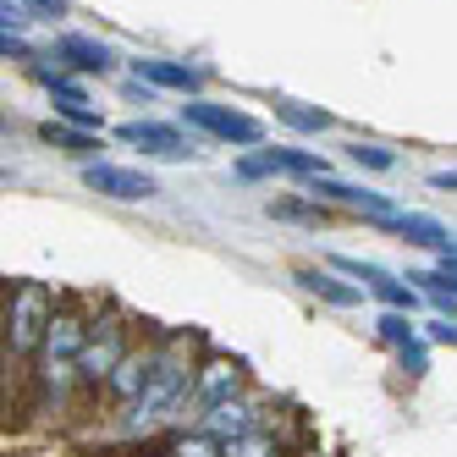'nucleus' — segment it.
Instances as JSON below:
<instances>
[{
	"instance_id": "412c9836",
	"label": "nucleus",
	"mask_w": 457,
	"mask_h": 457,
	"mask_svg": "<svg viewBox=\"0 0 457 457\" xmlns=\"http://www.w3.org/2000/svg\"><path fill=\"white\" fill-rule=\"evenodd\" d=\"M375 331H380V342H391V347L419 342V325H413V314H403V309H386V314L375 320Z\"/></svg>"
},
{
	"instance_id": "a878e982",
	"label": "nucleus",
	"mask_w": 457,
	"mask_h": 457,
	"mask_svg": "<svg viewBox=\"0 0 457 457\" xmlns=\"http://www.w3.org/2000/svg\"><path fill=\"white\" fill-rule=\"evenodd\" d=\"M28 22H34V12H28L22 0H6V6H0V34H22Z\"/></svg>"
},
{
	"instance_id": "bb28decb",
	"label": "nucleus",
	"mask_w": 457,
	"mask_h": 457,
	"mask_svg": "<svg viewBox=\"0 0 457 457\" xmlns=\"http://www.w3.org/2000/svg\"><path fill=\"white\" fill-rule=\"evenodd\" d=\"M397 364H403V375H424L430 370V353H424V342H408V347H397Z\"/></svg>"
},
{
	"instance_id": "7c9ffc66",
	"label": "nucleus",
	"mask_w": 457,
	"mask_h": 457,
	"mask_svg": "<svg viewBox=\"0 0 457 457\" xmlns=\"http://www.w3.org/2000/svg\"><path fill=\"white\" fill-rule=\"evenodd\" d=\"M430 187H441V193H457V171H436V177H430Z\"/></svg>"
},
{
	"instance_id": "ddd939ff",
	"label": "nucleus",
	"mask_w": 457,
	"mask_h": 457,
	"mask_svg": "<svg viewBox=\"0 0 457 457\" xmlns=\"http://www.w3.org/2000/svg\"><path fill=\"white\" fill-rule=\"evenodd\" d=\"M55 67H67V72H111L116 55H111V45L88 39V34H61L55 39Z\"/></svg>"
},
{
	"instance_id": "393cba45",
	"label": "nucleus",
	"mask_w": 457,
	"mask_h": 457,
	"mask_svg": "<svg viewBox=\"0 0 457 457\" xmlns=\"http://www.w3.org/2000/svg\"><path fill=\"white\" fill-rule=\"evenodd\" d=\"M375 298H380L386 309H403V314H419V287H403L397 276H391V281H380V287H375Z\"/></svg>"
},
{
	"instance_id": "0eeeda50",
	"label": "nucleus",
	"mask_w": 457,
	"mask_h": 457,
	"mask_svg": "<svg viewBox=\"0 0 457 457\" xmlns=\"http://www.w3.org/2000/svg\"><path fill=\"white\" fill-rule=\"evenodd\" d=\"M83 187L100 193V199H121V204H138V199H154L160 182L149 171H133V166H83Z\"/></svg>"
},
{
	"instance_id": "4468645a",
	"label": "nucleus",
	"mask_w": 457,
	"mask_h": 457,
	"mask_svg": "<svg viewBox=\"0 0 457 457\" xmlns=\"http://www.w3.org/2000/svg\"><path fill=\"white\" fill-rule=\"evenodd\" d=\"M380 226H391L403 243H419V248H436V253H452L457 248V237L446 232V226L436 220V215H413V210H397L391 220H380Z\"/></svg>"
},
{
	"instance_id": "1a4fd4ad",
	"label": "nucleus",
	"mask_w": 457,
	"mask_h": 457,
	"mask_svg": "<svg viewBox=\"0 0 457 457\" xmlns=\"http://www.w3.org/2000/svg\"><path fill=\"white\" fill-rule=\"evenodd\" d=\"M88 331H94V314H83L78 303L61 298V303H55V320H50V337H45V353H39V358H83Z\"/></svg>"
},
{
	"instance_id": "6ab92c4d",
	"label": "nucleus",
	"mask_w": 457,
	"mask_h": 457,
	"mask_svg": "<svg viewBox=\"0 0 457 457\" xmlns=\"http://www.w3.org/2000/svg\"><path fill=\"white\" fill-rule=\"evenodd\" d=\"M276 116L298 133H325L331 127V111H314V105H298V100H276Z\"/></svg>"
},
{
	"instance_id": "aec40b11",
	"label": "nucleus",
	"mask_w": 457,
	"mask_h": 457,
	"mask_svg": "<svg viewBox=\"0 0 457 457\" xmlns=\"http://www.w3.org/2000/svg\"><path fill=\"white\" fill-rule=\"evenodd\" d=\"M331 270H337V276H353V281H364L370 292H375L380 281H391L386 265H375V259H353V253H331Z\"/></svg>"
},
{
	"instance_id": "2f4dec72",
	"label": "nucleus",
	"mask_w": 457,
	"mask_h": 457,
	"mask_svg": "<svg viewBox=\"0 0 457 457\" xmlns=\"http://www.w3.org/2000/svg\"><path fill=\"white\" fill-rule=\"evenodd\" d=\"M292 457H325V452H292Z\"/></svg>"
},
{
	"instance_id": "b1692460",
	"label": "nucleus",
	"mask_w": 457,
	"mask_h": 457,
	"mask_svg": "<svg viewBox=\"0 0 457 457\" xmlns=\"http://www.w3.org/2000/svg\"><path fill=\"white\" fill-rule=\"evenodd\" d=\"M55 121L83 127V133H100V111H94L88 100H55Z\"/></svg>"
},
{
	"instance_id": "7ed1b4c3",
	"label": "nucleus",
	"mask_w": 457,
	"mask_h": 457,
	"mask_svg": "<svg viewBox=\"0 0 457 457\" xmlns=\"http://www.w3.org/2000/svg\"><path fill=\"white\" fill-rule=\"evenodd\" d=\"M182 121L199 127V133H210V138H220V144H243V149H253L259 138H265V127H259L253 116H243L232 105H215V100H187Z\"/></svg>"
},
{
	"instance_id": "5701e85b",
	"label": "nucleus",
	"mask_w": 457,
	"mask_h": 457,
	"mask_svg": "<svg viewBox=\"0 0 457 457\" xmlns=\"http://www.w3.org/2000/svg\"><path fill=\"white\" fill-rule=\"evenodd\" d=\"M270 215H276V220H303V226H320V220H325V204H320V199H270Z\"/></svg>"
},
{
	"instance_id": "f3484780",
	"label": "nucleus",
	"mask_w": 457,
	"mask_h": 457,
	"mask_svg": "<svg viewBox=\"0 0 457 457\" xmlns=\"http://www.w3.org/2000/svg\"><path fill=\"white\" fill-rule=\"evenodd\" d=\"M220 457H292V446L281 441L276 424H259V430H248V436H237V441H226Z\"/></svg>"
},
{
	"instance_id": "f8f14e48",
	"label": "nucleus",
	"mask_w": 457,
	"mask_h": 457,
	"mask_svg": "<svg viewBox=\"0 0 457 457\" xmlns=\"http://www.w3.org/2000/svg\"><path fill=\"white\" fill-rule=\"evenodd\" d=\"M121 144H138L144 154H160V160H182V154H193V138H182V127H171V121H127L121 133H116Z\"/></svg>"
},
{
	"instance_id": "6e6552de",
	"label": "nucleus",
	"mask_w": 457,
	"mask_h": 457,
	"mask_svg": "<svg viewBox=\"0 0 457 457\" xmlns=\"http://www.w3.org/2000/svg\"><path fill=\"white\" fill-rule=\"evenodd\" d=\"M309 199L364 210L370 220H391V215H397V204H391L386 193H375V187H353V182H337V177H314V182H309Z\"/></svg>"
},
{
	"instance_id": "cd10ccee",
	"label": "nucleus",
	"mask_w": 457,
	"mask_h": 457,
	"mask_svg": "<svg viewBox=\"0 0 457 457\" xmlns=\"http://www.w3.org/2000/svg\"><path fill=\"white\" fill-rule=\"evenodd\" d=\"M430 342H441V347H457V320H430Z\"/></svg>"
},
{
	"instance_id": "39448f33",
	"label": "nucleus",
	"mask_w": 457,
	"mask_h": 457,
	"mask_svg": "<svg viewBox=\"0 0 457 457\" xmlns=\"http://www.w3.org/2000/svg\"><path fill=\"white\" fill-rule=\"evenodd\" d=\"M265 408H270L265 391H243V397H226V403L204 408V413H199V430H210L215 441H237V436L259 430V424H270Z\"/></svg>"
},
{
	"instance_id": "2eb2a0df",
	"label": "nucleus",
	"mask_w": 457,
	"mask_h": 457,
	"mask_svg": "<svg viewBox=\"0 0 457 457\" xmlns=\"http://www.w3.org/2000/svg\"><path fill=\"white\" fill-rule=\"evenodd\" d=\"M39 138H45L50 149H61V154L83 160V166H100V160H105L100 133H83V127H67V121H45V127H39Z\"/></svg>"
},
{
	"instance_id": "f03ea898",
	"label": "nucleus",
	"mask_w": 457,
	"mask_h": 457,
	"mask_svg": "<svg viewBox=\"0 0 457 457\" xmlns=\"http://www.w3.org/2000/svg\"><path fill=\"white\" fill-rule=\"evenodd\" d=\"M138 347V337H133V320L127 314H116V309H105V314H94V331H88V347H83V358H78V370H83V391H105V380L116 375V364L127 353Z\"/></svg>"
},
{
	"instance_id": "c756f323",
	"label": "nucleus",
	"mask_w": 457,
	"mask_h": 457,
	"mask_svg": "<svg viewBox=\"0 0 457 457\" xmlns=\"http://www.w3.org/2000/svg\"><path fill=\"white\" fill-rule=\"evenodd\" d=\"M0 55H6V61H34V55H28V45H22L17 34H0Z\"/></svg>"
},
{
	"instance_id": "423d86ee",
	"label": "nucleus",
	"mask_w": 457,
	"mask_h": 457,
	"mask_svg": "<svg viewBox=\"0 0 457 457\" xmlns=\"http://www.w3.org/2000/svg\"><path fill=\"white\" fill-rule=\"evenodd\" d=\"M237 177L243 182H259V177H331V166H325V154L314 149H259V154H243L237 160Z\"/></svg>"
},
{
	"instance_id": "9b49d317",
	"label": "nucleus",
	"mask_w": 457,
	"mask_h": 457,
	"mask_svg": "<svg viewBox=\"0 0 457 457\" xmlns=\"http://www.w3.org/2000/svg\"><path fill=\"white\" fill-rule=\"evenodd\" d=\"M133 78L149 83V88H177V94H187V100H199V88H204L199 67H187V61H166V55H138L133 61Z\"/></svg>"
},
{
	"instance_id": "dca6fc26",
	"label": "nucleus",
	"mask_w": 457,
	"mask_h": 457,
	"mask_svg": "<svg viewBox=\"0 0 457 457\" xmlns=\"http://www.w3.org/2000/svg\"><path fill=\"white\" fill-rule=\"evenodd\" d=\"M292 281H298L303 292H314V298H325V303H337V309H358L364 303V287H347V281H337V270L331 265H303V270H292Z\"/></svg>"
},
{
	"instance_id": "9d476101",
	"label": "nucleus",
	"mask_w": 457,
	"mask_h": 457,
	"mask_svg": "<svg viewBox=\"0 0 457 457\" xmlns=\"http://www.w3.org/2000/svg\"><path fill=\"white\" fill-rule=\"evenodd\" d=\"M149 375H154V337H149V342H138V347L116 364V375L105 380V397H111L116 408L138 403V397H144V386H149Z\"/></svg>"
},
{
	"instance_id": "20e7f679",
	"label": "nucleus",
	"mask_w": 457,
	"mask_h": 457,
	"mask_svg": "<svg viewBox=\"0 0 457 457\" xmlns=\"http://www.w3.org/2000/svg\"><path fill=\"white\" fill-rule=\"evenodd\" d=\"M248 391V370H243V358L232 353H204L199 358V375H193V408H215L226 397H243Z\"/></svg>"
},
{
	"instance_id": "4be33fe9",
	"label": "nucleus",
	"mask_w": 457,
	"mask_h": 457,
	"mask_svg": "<svg viewBox=\"0 0 457 457\" xmlns=\"http://www.w3.org/2000/svg\"><path fill=\"white\" fill-rule=\"evenodd\" d=\"M347 160H353L358 171H391V166H397V154H391L386 144H364V138L347 144Z\"/></svg>"
},
{
	"instance_id": "f257e3e1",
	"label": "nucleus",
	"mask_w": 457,
	"mask_h": 457,
	"mask_svg": "<svg viewBox=\"0 0 457 457\" xmlns=\"http://www.w3.org/2000/svg\"><path fill=\"white\" fill-rule=\"evenodd\" d=\"M55 292L45 281H12L6 287V314H0V342H6V364H34L45 353L50 320H55Z\"/></svg>"
},
{
	"instance_id": "a211bd4d",
	"label": "nucleus",
	"mask_w": 457,
	"mask_h": 457,
	"mask_svg": "<svg viewBox=\"0 0 457 457\" xmlns=\"http://www.w3.org/2000/svg\"><path fill=\"white\" fill-rule=\"evenodd\" d=\"M220 452H226V441H215L210 430H199V424H193V430H171L166 441H160L154 457H220Z\"/></svg>"
},
{
	"instance_id": "c85d7f7f",
	"label": "nucleus",
	"mask_w": 457,
	"mask_h": 457,
	"mask_svg": "<svg viewBox=\"0 0 457 457\" xmlns=\"http://www.w3.org/2000/svg\"><path fill=\"white\" fill-rule=\"evenodd\" d=\"M34 17H67V0H22Z\"/></svg>"
}]
</instances>
